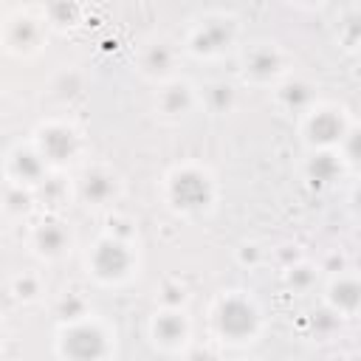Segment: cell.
Here are the masks:
<instances>
[{"instance_id":"1","label":"cell","mask_w":361,"mask_h":361,"mask_svg":"<svg viewBox=\"0 0 361 361\" xmlns=\"http://www.w3.org/2000/svg\"><path fill=\"white\" fill-rule=\"evenodd\" d=\"M164 200L178 217H206L217 206V178L203 164H178L164 175Z\"/></svg>"},{"instance_id":"2","label":"cell","mask_w":361,"mask_h":361,"mask_svg":"<svg viewBox=\"0 0 361 361\" xmlns=\"http://www.w3.org/2000/svg\"><path fill=\"white\" fill-rule=\"evenodd\" d=\"M209 330L223 344H251L262 330V310L245 290L220 293L209 307Z\"/></svg>"},{"instance_id":"3","label":"cell","mask_w":361,"mask_h":361,"mask_svg":"<svg viewBox=\"0 0 361 361\" xmlns=\"http://www.w3.org/2000/svg\"><path fill=\"white\" fill-rule=\"evenodd\" d=\"M54 353L59 358H107L116 353V330L93 313L62 322L56 327Z\"/></svg>"},{"instance_id":"4","label":"cell","mask_w":361,"mask_h":361,"mask_svg":"<svg viewBox=\"0 0 361 361\" xmlns=\"http://www.w3.org/2000/svg\"><path fill=\"white\" fill-rule=\"evenodd\" d=\"M85 268L99 285H124L138 274V251L133 240L102 234L85 251Z\"/></svg>"},{"instance_id":"5","label":"cell","mask_w":361,"mask_h":361,"mask_svg":"<svg viewBox=\"0 0 361 361\" xmlns=\"http://www.w3.org/2000/svg\"><path fill=\"white\" fill-rule=\"evenodd\" d=\"M350 127V113L336 102H316L299 116V135L307 149H338Z\"/></svg>"},{"instance_id":"6","label":"cell","mask_w":361,"mask_h":361,"mask_svg":"<svg viewBox=\"0 0 361 361\" xmlns=\"http://www.w3.org/2000/svg\"><path fill=\"white\" fill-rule=\"evenodd\" d=\"M31 141L42 152V158L51 164V169L56 172H65L68 166H73L85 152V138L79 127L65 118L39 121L31 133Z\"/></svg>"},{"instance_id":"7","label":"cell","mask_w":361,"mask_h":361,"mask_svg":"<svg viewBox=\"0 0 361 361\" xmlns=\"http://www.w3.org/2000/svg\"><path fill=\"white\" fill-rule=\"evenodd\" d=\"M237 34H240L237 17H231V14H206V17H200L189 25V31L183 37V48L192 56L214 59V56H223L237 42Z\"/></svg>"},{"instance_id":"8","label":"cell","mask_w":361,"mask_h":361,"mask_svg":"<svg viewBox=\"0 0 361 361\" xmlns=\"http://www.w3.org/2000/svg\"><path fill=\"white\" fill-rule=\"evenodd\" d=\"M48 20L45 14H31V11H14L8 14L3 25V45L11 56H34L42 51L48 39Z\"/></svg>"},{"instance_id":"9","label":"cell","mask_w":361,"mask_h":361,"mask_svg":"<svg viewBox=\"0 0 361 361\" xmlns=\"http://www.w3.org/2000/svg\"><path fill=\"white\" fill-rule=\"evenodd\" d=\"M240 73L251 85H276L288 76V56L276 42H251L240 56Z\"/></svg>"},{"instance_id":"10","label":"cell","mask_w":361,"mask_h":361,"mask_svg":"<svg viewBox=\"0 0 361 361\" xmlns=\"http://www.w3.org/2000/svg\"><path fill=\"white\" fill-rule=\"evenodd\" d=\"M149 341L166 355H178L192 341V322L186 307H158L149 319Z\"/></svg>"},{"instance_id":"11","label":"cell","mask_w":361,"mask_h":361,"mask_svg":"<svg viewBox=\"0 0 361 361\" xmlns=\"http://www.w3.org/2000/svg\"><path fill=\"white\" fill-rule=\"evenodd\" d=\"M121 195L118 175L104 164H85L73 178V197L85 206L104 209Z\"/></svg>"},{"instance_id":"12","label":"cell","mask_w":361,"mask_h":361,"mask_svg":"<svg viewBox=\"0 0 361 361\" xmlns=\"http://www.w3.org/2000/svg\"><path fill=\"white\" fill-rule=\"evenodd\" d=\"M51 164L42 158V152L34 147V141H17L6 152V180L20 183L37 192V186L51 175Z\"/></svg>"},{"instance_id":"13","label":"cell","mask_w":361,"mask_h":361,"mask_svg":"<svg viewBox=\"0 0 361 361\" xmlns=\"http://www.w3.org/2000/svg\"><path fill=\"white\" fill-rule=\"evenodd\" d=\"M28 245L31 251L45 259V262H56L62 257L71 254L73 248V231L65 220H59L56 214H48L42 217L31 231H28Z\"/></svg>"},{"instance_id":"14","label":"cell","mask_w":361,"mask_h":361,"mask_svg":"<svg viewBox=\"0 0 361 361\" xmlns=\"http://www.w3.org/2000/svg\"><path fill=\"white\" fill-rule=\"evenodd\" d=\"M200 104V90L186 79H164L155 90V113L164 121H180Z\"/></svg>"},{"instance_id":"15","label":"cell","mask_w":361,"mask_h":361,"mask_svg":"<svg viewBox=\"0 0 361 361\" xmlns=\"http://www.w3.org/2000/svg\"><path fill=\"white\" fill-rule=\"evenodd\" d=\"M324 305L333 307L341 319H358L361 316V274L353 268L336 271L324 282Z\"/></svg>"},{"instance_id":"16","label":"cell","mask_w":361,"mask_h":361,"mask_svg":"<svg viewBox=\"0 0 361 361\" xmlns=\"http://www.w3.org/2000/svg\"><path fill=\"white\" fill-rule=\"evenodd\" d=\"M347 161L341 155V149H310L305 164H302V175L310 186L316 189H327L333 186L344 172H347Z\"/></svg>"},{"instance_id":"17","label":"cell","mask_w":361,"mask_h":361,"mask_svg":"<svg viewBox=\"0 0 361 361\" xmlns=\"http://www.w3.org/2000/svg\"><path fill=\"white\" fill-rule=\"evenodd\" d=\"M175 65H178V48L166 39H152L138 54V73L144 79H152V82L172 79Z\"/></svg>"},{"instance_id":"18","label":"cell","mask_w":361,"mask_h":361,"mask_svg":"<svg viewBox=\"0 0 361 361\" xmlns=\"http://www.w3.org/2000/svg\"><path fill=\"white\" fill-rule=\"evenodd\" d=\"M274 99H276V104H279L285 113H296V116H302L307 107H313V104L319 102L316 85H313L310 79L299 76V73L282 76V79L274 85Z\"/></svg>"},{"instance_id":"19","label":"cell","mask_w":361,"mask_h":361,"mask_svg":"<svg viewBox=\"0 0 361 361\" xmlns=\"http://www.w3.org/2000/svg\"><path fill=\"white\" fill-rule=\"evenodd\" d=\"M237 87L231 85V82H226V79H214V82H209L203 90H200V104L212 113V116H226V113H231L234 107H237Z\"/></svg>"},{"instance_id":"20","label":"cell","mask_w":361,"mask_h":361,"mask_svg":"<svg viewBox=\"0 0 361 361\" xmlns=\"http://www.w3.org/2000/svg\"><path fill=\"white\" fill-rule=\"evenodd\" d=\"M319 276H322V265L307 259H296L282 268V279L293 293H310L319 285Z\"/></svg>"},{"instance_id":"21","label":"cell","mask_w":361,"mask_h":361,"mask_svg":"<svg viewBox=\"0 0 361 361\" xmlns=\"http://www.w3.org/2000/svg\"><path fill=\"white\" fill-rule=\"evenodd\" d=\"M8 293L23 302V305H31V302H39L42 293H45V279L37 274V271H20L8 279Z\"/></svg>"},{"instance_id":"22","label":"cell","mask_w":361,"mask_h":361,"mask_svg":"<svg viewBox=\"0 0 361 361\" xmlns=\"http://www.w3.org/2000/svg\"><path fill=\"white\" fill-rule=\"evenodd\" d=\"M34 197H37L34 189L6 180V195H3V212H6V217L8 220H23L34 209Z\"/></svg>"},{"instance_id":"23","label":"cell","mask_w":361,"mask_h":361,"mask_svg":"<svg viewBox=\"0 0 361 361\" xmlns=\"http://www.w3.org/2000/svg\"><path fill=\"white\" fill-rule=\"evenodd\" d=\"M42 14L51 28H73L82 20V3L79 0H48Z\"/></svg>"},{"instance_id":"24","label":"cell","mask_w":361,"mask_h":361,"mask_svg":"<svg viewBox=\"0 0 361 361\" xmlns=\"http://www.w3.org/2000/svg\"><path fill=\"white\" fill-rule=\"evenodd\" d=\"M87 313H90V302H87V296H82L79 290L62 293V296L54 302V316H56L59 324H62V322H76V319H82V316H87Z\"/></svg>"},{"instance_id":"25","label":"cell","mask_w":361,"mask_h":361,"mask_svg":"<svg viewBox=\"0 0 361 361\" xmlns=\"http://www.w3.org/2000/svg\"><path fill=\"white\" fill-rule=\"evenodd\" d=\"M338 149H341V155H344L350 169H361V124L353 121V127L347 130V135H344Z\"/></svg>"},{"instance_id":"26","label":"cell","mask_w":361,"mask_h":361,"mask_svg":"<svg viewBox=\"0 0 361 361\" xmlns=\"http://www.w3.org/2000/svg\"><path fill=\"white\" fill-rule=\"evenodd\" d=\"M158 302H161L164 307H186L189 293H186V288H183L180 282H166V285L161 288Z\"/></svg>"},{"instance_id":"27","label":"cell","mask_w":361,"mask_h":361,"mask_svg":"<svg viewBox=\"0 0 361 361\" xmlns=\"http://www.w3.org/2000/svg\"><path fill=\"white\" fill-rule=\"evenodd\" d=\"M347 206H350V212H353L355 217H361V178L350 186V192H347Z\"/></svg>"},{"instance_id":"28","label":"cell","mask_w":361,"mask_h":361,"mask_svg":"<svg viewBox=\"0 0 361 361\" xmlns=\"http://www.w3.org/2000/svg\"><path fill=\"white\" fill-rule=\"evenodd\" d=\"M262 254H265V251H262L257 243H245V245L240 248V259H243V262H248V259H251V265H257V262H259L257 257H262Z\"/></svg>"},{"instance_id":"29","label":"cell","mask_w":361,"mask_h":361,"mask_svg":"<svg viewBox=\"0 0 361 361\" xmlns=\"http://www.w3.org/2000/svg\"><path fill=\"white\" fill-rule=\"evenodd\" d=\"M296 3H302V6H319L322 0H296Z\"/></svg>"},{"instance_id":"30","label":"cell","mask_w":361,"mask_h":361,"mask_svg":"<svg viewBox=\"0 0 361 361\" xmlns=\"http://www.w3.org/2000/svg\"><path fill=\"white\" fill-rule=\"evenodd\" d=\"M358 344H361V336H358Z\"/></svg>"}]
</instances>
